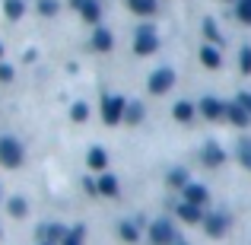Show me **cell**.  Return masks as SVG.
I'll list each match as a JSON object with an SVG mask.
<instances>
[{
    "mask_svg": "<svg viewBox=\"0 0 251 245\" xmlns=\"http://www.w3.org/2000/svg\"><path fill=\"white\" fill-rule=\"evenodd\" d=\"M48 239H51V242H64V239H67L64 226H51V229H48Z\"/></svg>",
    "mask_w": 251,
    "mask_h": 245,
    "instance_id": "25",
    "label": "cell"
},
{
    "mask_svg": "<svg viewBox=\"0 0 251 245\" xmlns=\"http://www.w3.org/2000/svg\"><path fill=\"white\" fill-rule=\"evenodd\" d=\"M203 32H207L213 42H220V32H216V23H213V19H207V23H203Z\"/></svg>",
    "mask_w": 251,
    "mask_h": 245,
    "instance_id": "29",
    "label": "cell"
},
{
    "mask_svg": "<svg viewBox=\"0 0 251 245\" xmlns=\"http://www.w3.org/2000/svg\"><path fill=\"white\" fill-rule=\"evenodd\" d=\"M38 10H42L45 16H54V13H57V3H54V0H42V3H38Z\"/></svg>",
    "mask_w": 251,
    "mask_h": 245,
    "instance_id": "26",
    "label": "cell"
},
{
    "mask_svg": "<svg viewBox=\"0 0 251 245\" xmlns=\"http://www.w3.org/2000/svg\"><path fill=\"white\" fill-rule=\"evenodd\" d=\"M184 201L207 204V188H201V185H184Z\"/></svg>",
    "mask_w": 251,
    "mask_h": 245,
    "instance_id": "11",
    "label": "cell"
},
{
    "mask_svg": "<svg viewBox=\"0 0 251 245\" xmlns=\"http://www.w3.org/2000/svg\"><path fill=\"white\" fill-rule=\"evenodd\" d=\"M235 13H239V19H242V23H251V0H239Z\"/></svg>",
    "mask_w": 251,
    "mask_h": 245,
    "instance_id": "21",
    "label": "cell"
},
{
    "mask_svg": "<svg viewBox=\"0 0 251 245\" xmlns=\"http://www.w3.org/2000/svg\"><path fill=\"white\" fill-rule=\"evenodd\" d=\"M121 239H124V242H137V226H130V223H121Z\"/></svg>",
    "mask_w": 251,
    "mask_h": 245,
    "instance_id": "23",
    "label": "cell"
},
{
    "mask_svg": "<svg viewBox=\"0 0 251 245\" xmlns=\"http://www.w3.org/2000/svg\"><path fill=\"white\" fill-rule=\"evenodd\" d=\"M99 191H102V194H108V197H115V194H118L115 175H102V178H99Z\"/></svg>",
    "mask_w": 251,
    "mask_h": 245,
    "instance_id": "16",
    "label": "cell"
},
{
    "mask_svg": "<svg viewBox=\"0 0 251 245\" xmlns=\"http://www.w3.org/2000/svg\"><path fill=\"white\" fill-rule=\"evenodd\" d=\"M172 185H188V175L184 172H172Z\"/></svg>",
    "mask_w": 251,
    "mask_h": 245,
    "instance_id": "31",
    "label": "cell"
},
{
    "mask_svg": "<svg viewBox=\"0 0 251 245\" xmlns=\"http://www.w3.org/2000/svg\"><path fill=\"white\" fill-rule=\"evenodd\" d=\"M226 118H229L232 124H239V128H248V124H251V111H248L242 102H235V105H226Z\"/></svg>",
    "mask_w": 251,
    "mask_h": 245,
    "instance_id": "5",
    "label": "cell"
},
{
    "mask_svg": "<svg viewBox=\"0 0 251 245\" xmlns=\"http://www.w3.org/2000/svg\"><path fill=\"white\" fill-rule=\"evenodd\" d=\"M0 54H3V48H0Z\"/></svg>",
    "mask_w": 251,
    "mask_h": 245,
    "instance_id": "36",
    "label": "cell"
},
{
    "mask_svg": "<svg viewBox=\"0 0 251 245\" xmlns=\"http://www.w3.org/2000/svg\"><path fill=\"white\" fill-rule=\"evenodd\" d=\"M3 10H6V16H10V19H19V16H23V0H6Z\"/></svg>",
    "mask_w": 251,
    "mask_h": 245,
    "instance_id": "17",
    "label": "cell"
},
{
    "mask_svg": "<svg viewBox=\"0 0 251 245\" xmlns=\"http://www.w3.org/2000/svg\"><path fill=\"white\" fill-rule=\"evenodd\" d=\"M239 102H242V105H245V109L251 111V96H248V92H242V96H239Z\"/></svg>",
    "mask_w": 251,
    "mask_h": 245,
    "instance_id": "32",
    "label": "cell"
},
{
    "mask_svg": "<svg viewBox=\"0 0 251 245\" xmlns=\"http://www.w3.org/2000/svg\"><path fill=\"white\" fill-rule=\"evenodd\" d=\"M223 160H226V156H223V150L210 140L207 147H203V163H207V165H223Z\"/></svg>",
    "mask_w": 251,
    "mask_h": 245,
    "instance_id": "10",
    "label": "cell"
},
{
    "mask_svg": "<svg viewBox=\"0 0 251 245\" xmlns=\"http://www.w3.org/2000/svg\"><path fill=\"white\" fill-rule=\"evenodd\" d=\"M137 54H153L156 48H159V38L153 35V32H140V35H137Z\"/></svg>",
    "mask_w": 251,
    "mask_h": 245,
    "instance_id": "6",
    "label": "cell"
},
{
    "mask_svg": "<svg viewBox=\"0 0 251 245\" xmlns=\"http://www.w3.org/2000/svg\"><path fill=\"white\" fill-rule=\"evenodd\" d=\"M201 111H203V118H220V115H226V105L216 102V99H203Z\"/></svg>",
    "mask_w": 251,
    "mask_h": 245,
    "instance_id": "8",
    "label": "cell"
},
{
    "mask_svg": "<svg viewBox=\"0 0 251 245\" xmlns=\"http://www.w3.org/2000/svg\"><path fill=\"white\" fill-rule=\"evenodd\" d=\"M201 61L207 64L210 70H216V67H220V61H223V57H220V51H216L213 45H203V48H201Z\"/></svg>",
    "mask_w": 251,
    "mask_h": 245,
    "instance_id": "12",
    "label": "cell"
},
{
    "mask_svg": "<svg viewBox=\"0 0 251 245\" xmlns=\"http://www.w3.org/2000/svg\"><path fill=\"white\" fill-rule=\"evenodd\" d=\"M96 48H99V51H108V48H111V35H108L105 29L96 32Z\"/></svg>",
    "mask_w": 251,
    "mask_h": 245,
    "instance_id": "20",
    "label": "cell"
},
{
    "mask_svg": "<svg viewBox=\"0 0 251 245\" xmlns=\"http://www.w3.org/2000/svg\"><path fill=\"white\" fill-rule=\"evenodd\" d=\"M175 118L178 121H191V118H194V109H191L188 102H178L175 105Z\"/></svg>",
    "mask_w": 251,
    "mask_h": 245,
    "instance_id": "18",
    "label": "cell"
},
{
    "mask_svg": "<svg viewBox=\"0 0 251 245\" xmlns=\"http://www.w3.org/2000/svg\"><path fill=\"white\" fill-rule=\"evenodd\" d=\"M124 118H127V121H140V118H143V109H140V102H130L127 105V111H124Z\"/></svg>",
    "mask_w": 251,
    "mask_h": 245,
    "instance_id": "19",
    "label": "cell"
},
{
    "mask_svg": "<svg viewBox=\"0 0 251 245\" xmlns=\"http://www.w3.org/2000/svg\"><path fill=\"white\" fill-rule=\"evenodd\" d=\"M127 6L140 16H153L156 13V0H127Z\"/></svg>",
    "mask_w": 251,
    "mask_h": 245,
    "instance_id": "14",
    "label": "cell"
},
{
    "mask_svg": "<svg viewBox=\"0 0 251 245\" xmlns=\"http://www.w3.org/2000/svg\"><path fill=\"white\" fill-rule=\"evenodd\" d=\"M223 229H226V217H223V214L207 217V233L210 236H223Z\"/></svg>",
    "mask_w": 251,
    "mask_h": 245,
    "instance_id": "15",
    "label": "cell"
},
{
    "mask_svg": "<svg viewBox=\"0 0 251 245\" xmlns=\"http://www.w3.org/2000/svg\"><path fill=\"white\" fill-rule=\"evenodd\" d=\"M45 245H54V242H45Z\"/></svg>",
    "mask_w": 251,
    "mask_h": 245,
    "instance_id": "34",
    "label": "cell"
},
{
    "mask_svg": "<svg viewBox=\"0 0 251 245\" xmlns=\"http://www.w3.org/2000/svg\"><path fill=\"white\" fill-rule=\"evenodd\" d=\"M242 160H245V165L251 169V140H245V143H242Z\"/></svg>",
    "mask_w": 251,
    "mask_h": 245,
    "instance_id": "30",
    "label": "cell"
},
{
    "mask_svg": "<svg viewBox=\"0 0 251 245\" xmlns=\"http://www.w3.org/2000/svg\"><path fill=\"white\" fill-rule=\"evenodd\" d=\"M105 165H108V153H105L102 147H96L89 153V169H96V172H105Z\"/></svg>",
    "mask_w": 251,
    "mask_h": 245,
    "instance_id": "13",
    "label": "cell"
},
{
    "mask_svg": "<svg viewBox=\"0 0 251 245\" xmlns=\"http://www.w3.org/2000/svg\"><path fill=\"white\" fill-rule=\"evenodd\" d=\"M124 111H127V102H124V99H118V96L102 99V118H105V124H118L124 118Z\"/></svg>",
    "mask_w": 251,
    "mask_h": 245,
    "instance_id": "1",
    "label": "cell"
},
{
    "mask_svg": "<svg viewBox=\"0 0 251 245\" xmlns=\"http://www.w3.org/2000/svg\"><path fill=\"white\" fill-rule=\"evenodd\" d=\"M172 83H175V74H172L169 67H162V70H156V74L150 77V92H169Z\"/></svg>",
    "mask_w": 251,
    "mask_h": 245,
    "instance_id": "4",
    "label": "cell"
},
{
    "mask_svg": "<svg viewBox=\"0 0 251 245\" xmlns=\"http://www.w3.org/2000/svg\"><path fill=\"white\" fill-rule=\"evenodd\" d=\"M0 163L10 165V169H16V165L23 163V147H19L13 137H3V140H0Z\"/></svg>",
    "mask_w": 251,
    "mask_h": 245,
    "instance_id": "2",
    "label": "cell"
},
{
    "mask_svg": "<svg viewBox=\"0 0 251 245\" xmlns=\"http://www.w3.org/2000/svg\"><path fill=\"white\" fill-rule=\"evenodd\" d=\"M74 118H76V121H86V118H89V109H86L83 102H76L74 105Z\"/></svg>",
    "mask_w": 251,
    "mask_h": 245,
    "instance_id": "27",
    "label": "cell"
},
{
    "mask_svg": "<svg viewBox=\"0 0 251 245\" xmlns=\"http://www.w3.org/2000/svg\"><path fill=\"white\" fill-rule=\"evenodd\" d=\"M178 217H181L184 223H197V220H201V204H191V201H184L181 207H178Z\"/></svg>",
    "mask_w": 251,
    "mask_h": 245,
    "instance_id": "7",
    "label": "cell"
},
{
    "mask_svg": "<svg viewBox=\"0 0 251 245\" xmlns=\"http://www.w3.org/2000/svg\"><path fill=\"white\" fill-rule=\"evenodd\" d=\"M74 6L83 13L86 19H89V23H96V19H99V3H96V0H74Z\"/></svg>",
    "mask_w": 251,
    "mask_h": 245,
    "instance_id": "9",
    "label": "cell"
},
{
    "mask_svg": "<svg viewBox=\"0 0 251 245\" xmlns=\"http://www.w3.org/2000/svg\"><path fill=\"white\" fill-rule=\"evenodd\" d=\"M10 214L13 217H23L25 214V201H23V197H13V201H10Z\"/></svg>",
    "mask_w": 251,
    "mask_h": 245,
    "instance_id": "24",
    "label": "cell"
},
{
    "mask_svg": "<svg viewBox=\"0 0 251 245\" xmlns=\"http://www.w3.org/2000/svg\"><path fill=\"white\" fill-rule=\"evenodd\" d=\"M64 245H83V226L70 229V233H67V239H64Z\"/></svg>",
    "mask_w": 251,
    "mask_h": 245,
    "instance_id": "22",
    "label": "cell"
},
{
    "mask_svg": "<svg viewBox=\"0 0 251 245\" xmlns=\"http://www.w3.org/2000/svg\"><path fill=\"white\" fill-rule=\"evenodd\" d=\"M150 239H153V245H172V242H175V229H172V223L156 220L153 226H150Z\"/></svg>",
    "mask_w": 251,
    "mask_h": 245,
    "instance_id": "3",
    "label": "cell"
},
{
    "mask_svg": "<svg viewBox=\"0 0 251 245\" xmlns=\"http://www.w3.org/2000/svg\"><path fill=\"white\" fill-rule=\"evenodd\" d=\"M242 70H245V74H251V48H242Z\"/></svg>",
    "mask_w": 251,
    "mask_h": 245,
    "instance_id": "28",
    "label": "cell"
},
{
    "mask_svg": "<svg viewBox=\"0 0 251 245\" xmlns=\"http://www.w3.org/2000/svg\"><path fill=\"white\" fill-rule=\"evenodd\" d=\"M10 77H13V70H10V67H3V64H0V80H10Z\"/></svg>",
    "mask_w": 251,
    "mask_h": 245,
    "instance_id": "33",
    "label": "cell"
},
{
    "mask_svg": "<svg viewBox=\"0 0 251 245\" xmlns=\"http://www.w3.org/2000/svg\"><path fill=\"white\" fill-rule=\"evenodd\" d=\"M175 245H184V242H175Z\"/></svg>",
    "mask_w": 251,
    "mask_h": 245,
    "instance_id": "35",
    "label": "cell"
}]
</instances>
